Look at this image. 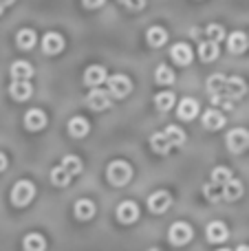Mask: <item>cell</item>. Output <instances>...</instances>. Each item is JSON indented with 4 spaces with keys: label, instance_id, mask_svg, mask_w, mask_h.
I'll return each mask as SVG.
<instances>
[{
    "label": "cell",
    "instance_id": "cell-1",
    "mask_svg": "<svg viewBox=\"0 0 249 251\" xmlns=\"http://www.w3.org/2000/svg\"><path fill=\"white\" fill-rule=\"evenodd\" d=\"M106 178H108L110 185L124 187L132 178V165L128 163V161H124V159L110 161L108 168H106Z\"/></svg>",
    "mask_w": 249,
    "mask_h": 251
},
{
    "label": "cell",
    "instance_id": "cell-2",
    "mask_svg": "<svg viewBox=\"0 0 249 251\" xmlns=\"http://www.w3.org/2000/svg\"><path fill=\"white\" fill-rule=\"evenodd\" d=\"M33 196H35V185L31 181H26V178H22L11 190V203L16 207H25V205H29L33 201Z\"/></svg>",
    "mask_w": 249,
    "mask_h": 251
},
{
    "label": "cell",
    "instance_id": "cell-3",
    "mask_svg": "<svg viewBox=\"0 0 249 251\" xmlns=\"http://www.w3.org/2000/svg\"><path fill=\"white\" fill-rule=\"evenodd\" d=\"M106 84H108V93L113 97H117V100L128 97V95H130V91H132V79L128 77V75H124V73L110 75Z\"/></svg>",
    "mask_w": 249,
    "mask_h": 251
},
{
    "label": "cell",
    "instance_id": "cell-4",
    "mask_svg": "<svg viewBox=\"0 0 249 251\" xmlns=\"http://www.w3.org/2000/svg\"><path fill=\"white\" fill-rule=\"evenodd\" d=\"M194 231L192 227L188 225V223H174V225L170 227V231H168V240H170L174 247H183V245H188L190 240H192Z\"/></svg>",
    "mask_w": 249,
    "mask_h": 251
},
{
    "label": "cell",
    "instance_id": "cell-5",
    "mask_svg": "<svg viewBox=\"0 0 249 251\" xmlns=\"http://www.w3.org/2000/svg\"><path fill=\"white\" fill-rule=\"evenodd\" d=\"M227 148L234 154H241L249 148V130L245 128H234L227 132Z\"/></svg>",
    "mask_w": 249,
    "mask_h": 251
},
{
    "label": "cell",
    "instance_id": "cell-6",
    "mask_svg": "<svg viewBox=\"0 0 249 251\" xmlns=\"http://www.w3.org/2000/svg\"><path fill=\"white\" fill-rule=\"evenodd\" d=\"M86 104L91 110H106L113 104V95L108 91H101V88H93L86 97Z\"/></svg>",
    "mask_w": 249,
    "mask_h": 251
},
{
    "label": "cell",
    "instance_id": "cell-7",
    "mask_svg": "<svg viewBox=\"0 0 249 251\" xmlns=\"http://www.w3.org/2000/svg\"><path fill=\"white\" fill-rule=\"evenodd\" d=\"M108 82V73H106V69L101 64H91L86 69V73H84V84H86L88 88H100V84Z\"/></svg>",
    "mask_w": 249,
    "mask_h": 251
},
{
    "label": "cell",
    "instance_id": "cell-8",
    "mask_svg": "<svg viewBox=\"0 0 249 251\" xmlns=\"http://www.w3.org/2000/svg\"><path fill=\"white\" fill-rule=\"evenodd\" d=\"M170 205H172V196H170V192H166V190H159L148 196V209L152 214H163Z\"/></svg>",
    "mask_w": 249,
    "mask_h": 251
},
{
    "label": "cell",
    "instance_id": "cell-9",
    "mask_svg": "<svg viewBox=\"0 0 249 251\" xmlns=\"http://www.w3.org/2000/svg\"><path fill=\"white\" fill-rule=\"evenodd\" d=\"M139 218V205L135 201H124V203L117 205V221L124 223V225H130Z\"/></svg>",
    "mask_w": 249,
    "mask_h": 251
},
{
    "label": "cell",
    "instance_id": "cell-10",
    "mask_svg": "<svg viewBox=\"0 0 249 251\" xmlns=\"http://www.w3.org/2000/svg\"><path fill=\"white\" fill-rule=\"evenodd\" d=\"M47 113L44 110H40V108H31V110H26L25 113V128L26 130H42L44 126H47Z\"/></svg>",
    "mask_w": 249,
    "mask_h": 251
},
{
    "label": "cell",
    "instance_id": "cell-11",
    "mask_svg": "<svg viewBox=\"0 0 249 251\" xmlns=\"http://www.w3.org/2000/svg\"><path fill=\"white\" fill-rule=\"evenodd\" d=\"M9 73H11L13 82H29L33 77V66L25 60H16L11 64V69H9Z\"/></svg>",
    "mask_w": 249,
    "mask_h": 251
},
{
    "label": "cell",
    "instance_id": "cell-12",
    "mask_svg": "<svg viewBox=\"0 0 249 251\" xmlns=\"http://www.w3.org/2000/svg\"><path fill=\"white\" fill-rule=\"evenodd\" d=\"M62 49H64V38L60 33H55V31H51V33H47L42 38V51L47 55H57Z\"/></svg>",
    "mask_w": 249,
    "mask_h": 251
},
{
    "label": "cell",
    "instance_id": "cell-13",
    "mask_svg": "<svg viewBox=\"0 0 249 251\" xmlns=\"http://www.w3.org/2000/svg\"><path fill=\"white\" fill-rule=\"evenodd\" d=\"M170 55H172V60H174L179 66H188L190 62H192L194 53H192V49H190V44H185V42H176L174 47L170 49Z\"/></svg>",
    "mask_w": 249,
    "mask_h": 251
},
{
    "label": "cell",
    "instance_id": "cell-14",
    "mask_svg": "<svg viewBox=\"0 0 249 251\" xmlns=\"http://www.w3.org/2000/svg\"><path fill=\"white\" fill-rule=\"evenodd\" d=\"M225 91H227V77L221 73H214L207 77V93L212 97H225Z\"/></svg>",
    "mask_w": 249,
    "mask_h": 251
},
{
    "label": "cell",
    "instance_id": "cell-15",
    "mask_svg": "<svg viewBox=\"0 0 249 251\" xmlns=\"http://www.w3.org/2000/svg\"><path fill=\"white\" fill-rule=\"evenodd\" d=\"M176 113H179V119H183V122H190V119H194L199 115V101L192 100V97H183V100L179 101V108H176Z\"/></svg>",
    "mask_w": 249,
    "mask_h": 251
},
{
    "label": "cell",
    "instance_id": "cell-16",
    "mask_svg": "<svg viewBox=\"0 0 249 251\" xmlns=\"http://www.w3.org/2000/svg\"><path fill=\"white\" fill-rule=\"evenodd\" d=\"M247 93V84L243 77H227V91H225V97L227 100H241Z\"/></svg>",
    "mask_w": 249,
    "mask_h": 251
},
{
    "label": "cell",
    "instance_id": "cell-17",
    "mask_svg": "<svg viewBox=\"0 0 249 251\" xmlns=\"http://www.w3.org/2000/svg\"><path fill=\"white\" fill-rule=\"evenodd\" d=\"M203 126H205L207 130H221L225 126V122H227V119H225V115L221 113V110H216V108H210V110H205V113H203Z\"/></svg>",
    "mask_w": 249,
    "mask_h": 251
},
{
    "label": "cell",
    "instance_id": "cell-18",
    "mask_svg": "<svg viewBox=\"0 0 249 251\" xmlns=\"http://www.w3.org/2000/svg\"><path fill=\"white\" fill-rule=\"evenodd\" d=\"M205 234H207V240H210V243H225L227 236H229V231H227V225H225V223L214 221V223L207 225Z\"/></svg>",
    "mask_w": 249,
    "mask_h": 251
},
{
    "label": "cell",
    "instance_id": "cell-19",
    "mask_svg": "<svg viewBox=\"0 0 249 251\" xmlns=\"http://www.w3.org/2000/svg\"><path fill=\"white\" fill-rule=\"evenodd\" d=\"M73 214L77 221H91V218L95 216V203L88 199H79L73 207Z\"/></svg>",
    "mask_w": 249,
    "mask_h": 251
},
{
    "label": "cell",
    "instance_id": "cell-20",
    "mask_svg": "<svg viewBox=\"0 0 249 251\" xmlns=\"http://www.w3.org/2000/svg\"><path fill=\"white\" fill-rule=\"evenodd\" d=\"M91 132V124H88V119H84V117H71V122H69V134L71 137H75V139H82V137H86V134Z\"/></svg>",
    "mask_w": 249,
    "mask_h": 251
},
{
    "label": "cell",
    "instance_id": "cell-21",
    "mask_svg": "<svg viewBox=\"0 0 249 251\" xmlns=\"http://www.w3.org/2000/svg\"><path fill=\"white\" fill-rule=\"evenodd\" d=\"M150 148H152L157 154H168L174 146H172L170 139L166 137V132H154L152 137H150Z\"/></svg>",
    "mask_w": 249,
    "mask_h": 251
},
{
    "label": "cell",
    "instance_id": "cell-22",
    "mask_svg": "<svg viewBox=\"0 0 249 251\" xmlns=\"http://www.w3.org/2000/svg\"><path fill=\"white\" fill-rule=\"evenodd\" d=\"M9 93H11V97L16 101H25L33 95V86H31L29 82H13L11 86H9Z\"/></svg>",
    "mask_w": 249,
    "mask_h": 251
},
{
    "label": "cell",
    "instance_id": "cell-23",
    "mask_svg": "<svg viewBox=\"0 0 249 251\" xmlns=\"http://www.w3.org/2000/svg\"><path fill=\"white\" fill-rule=\"evenodd\" d=\"M35 31L33 29H29V26H25V29H20L18 31V35H16V44L22 49V51H29V49H33L35 47Z\"/></svg>",
    "mask_w": 249,
    "mask_h": 251
},
{
    "label": "cell",
    "instance_id": "cell-24",
    "mask_svg": "<svg viewBox=\"0 0 249 251\" xmlns=\"http://www.w3.org/2000/svg\"><path fill=\"white\" fill-rule=\"evenodd\" d=\"M146 42L150 47H163L168 42V31L163 26H150L148 33H146Z\"/></svg>",
    "mask_w": 249,
    "mask_h": 251
},
{
    "label": "cell",
    "instance_id": "cell-25",
    "mask_svg": "<svg viewBox=\"0 0 249 251\" xmlns=\"http://www.w3.org/2000/svg\"><path fill=\"white\" fill-rule=\"evenodd\" d=\"M199 57L203 62H214L219 57V44L212 42V40H205V42L199 44Z\"/></svg>",
    "mask_w": 249,
    "mask_h": 251
},
{
    "label": "cell",
    "instance_id": "cell-26",
    "mask_svg": "<svg viewBox=\"0 0 249 251\" xmlns=\"http://www.w3.org/2000/svg\"><path fill=\"white\" fill-rule=\"evenodd\" d=\"M176 97L172 91H161L154 95V106H157V110H161V113H168V110L174 106Z\"/></svg>",
    "mask_w": 249,
    "mask_h": 251
},
{
    "label": "cell",
    "instance_id": "cell-27",
    "mask_svg": "<svg viewBox=\"0 0 249 251\" xmlns=\"http://www.w3.org/2000/svg\"><path fill=\"white\" fill-rule=\"evenodd\" d=\"M22 247L25 251H44L47 249V240L42 234H26L22 240Z\"/></svg>",
    "mask_w": 249,
    "mask_h": 251
},
{
    "label": "cell",
    "instance_id": "cell-28",
    "mask_svg": "<svg viewBox=\"0 0 249 251\" xmlns=\"http://www.w3.org/2000/svg\"><path fill=\"white\" fill-rule=\"evenodd\" d=\"M247 44H249V40L243 31H234V33L227 38V47L232 53H243L247 49Z\"/></svg>",
    "mask_w": 249,
    "mask_h": 251
},
{
    "label": "cell",
    "instance_id": "cell-29",
    "mask_svg": "<svg viewBox=\"0 0 249 251\" xmlns=\"http://www.w3.org/2000/svg\"><path fill=\"white\" fill-rule=\"evenodd\" d=\"M232 178H234L232 170L225 168V165H219V168L212 170V181L210 183H214V185H219V187H225L229 181H232Z\"/></svg>",
    "mask_w": 249,
    "mask_h": 251
},
{
    "label": "cell",
    "instance_id": "cell-30",
    "mask_svg": "<svg viewBox=\"0 0 249 251\" xmlns=\"http://www.w3.org/2000/svg\"><path fill=\"white\" fill-rule=\"evenodd\" d=\"M243 183L238 181V178H232V181L227 183V185L223 187V199L225 201H238L243 196Z\"/></svg>",
    "mask_w": 249,
    "mask_h": 251
},
{
    "label": "cell",
    "instance_id": "cell-31",
    "mask_svg": "<svg viewBox=\"0 0 249 251\" xmlns=\"http://www.w3.org/2000/svg\"><path fill=\"white\" fill-rule=\"evenodd\" d=\"M71 174L66 172L64 168H62V165H55V168L51 170V183L53 185H57V187H66L71 183Z\"/></svg>",
    "mask_w": 249,
    "mask_h": 251
},
{
    "label": "cell",
    "instance_id": "cell-32",
    "mask_svg": "<svg viewBox=\"0 0 249 251\" xmlns=\"http://www.w3.org/2000/svg\"><path fill=\"white\" fill-rule=\"evenodd\" d=\"M60 165L71 174V176H77V174L82 172V161H79L77 156H73V154H66L64 159L60 161Z\"/></svg>",
    "mask_w": 249,
    "mask_h": 251
},
{
    "label": "cell",
    "instance_id": "cell-33",
    "mask_svg": "<svg viewBox=\"0 0 249 251\" xmlns=\"http://www.w3.org/2000/svg\"><path fill=\"white\" fill-rule=\"evenodd\" d=\"M154 79H157V84L168 86V84L174 82V71H172L170 66H166V64H159L157 71H154Z\"/></svg>",
    "mask_w": 249,
    "mask_h": 251
},
{
    "label": "cell",
    "instance_id": "cell-34",
    "mask_svg": "<svg viewBox=\"0 0 249 251\" xmlns=\"http://www.w3.org/2000/svg\"><path fill=\"white\" fill-rule=\"evenodd\" d=\"M163 132H166V137L170 139L172 146H183V143H185V132L179 128V126L172 124V126H168V128L163 130Z\"/></svg>",
    "mask_w": 249,
    "mask_h": 251
},
{
    "label": "cell",
    "instance_id": "cell-35",
    "mask_svg": "<svg viewBox=\"0 0 249 251\" xmlns=\"http://www.w3.org/2000/svg\"><path fill=\"white\" fill-rule=\"evenodd\" d=\"M203 194H205V199H207V201L216 203V201L223 199V187L214 185V183H207V185H203Z\"/></svg>",
    "mask_w": 249,
    "mask_h": 251
},
{
    "label": "cell",
    "instance_id": "cell-36",
    "mask_svg": "<svg viewBox=\"0 0 249 251\" xmlns=\"http://www.w3.org/2000/svg\"><path fill=\"white\" fill-rule=\"evenodd\" d=\"M205 35H207V40H212V42H216V44H219L221 40L225 38V29H223V26H221V25H214V22H212V25H207Z\"/></svg>",
    "mask_w": 249,
    "mask_h": 251
},
{
    "label": "cell",
    "instance_id": "cell-37",
    "mask_svg": "<svg viewBox=\"0 0 249 251\" xmlns=\"http://www.w3.org/2000/svg\"><path fill=\"white\" fill-rule=\"evenodd\" d=\"M119 2L126 9H130V11H141L146 7V0H119Z\"/></svg>",
    "mask_w": 249,
    "mask_h": 251
},
{
    "label": "cell",
    "instance_id": "cell-38",
    "mask_svg": "<svg viewBox=\"0 0 249 251\" xmlns=\"http://www.w3.org/2000/svg\"><path fill=\"white\" fill-rule=\"evenodd\" d=\"M82 2H84V7L86 9H97V7H101L106 0H82Z\"/></svg>",
    "mask_w": 249,
    "mask_h": 251
},
{
    "label": "cell",
    "instance_id": "cell-39",
    "mask_svg": "<svg viewBox=\"0 0 249 251\" xmlns=\"http://www.w3.org/2000/svg\"><path fill=\"white\" fill-rule=\"evenodd\" d=\"M16 0H0V16H2V11L9 7V4H13Z\"/></svg>",
    "mask_w": 249,
    "mask_h": 251
},
{
    "label": "cell",
    "instance_id": "cell-40",
    "mask_svg": "<svg viewBox=\"0 0 249 251\" xmlns=\"http://www.w3.org/2000/svg\"><path fill=\"white\" fill-rule=\"evenodd\" d=\"M4 168H7V156H4L2 152H0V172H2Z\"/></svg>",
    "mask_w": 249,
    "mask_h": 251
},
{
    "label": "cell",
    "instance_id": "cell-41",
    "mask_svg": "<svg viewBox=\"0 0 249 251\" xmlns=\"http://www.w3.org/2000/svg\"><path fill=\"white\" fill-rule=\"evenodd\" d=\"M236 251H249V245H241V247H238Z\"/></svg>",
    "mask_w": 249,
    "mask_h": 251
},
{
    "label": "cell",
    "instance_id": "cell-42",
    "mask_svg": "<svg viewBox=\"0 0 249 251\" xmlns=\"http://www.w3.org/2000/svg\"><path fill=\"white\" fill-rule=\"evenodd\" d=\"M148 251H159V249H157V247H152V249H148Z\"/></svg>",
    "mask_w": 249,
    "mask_h": 251
},
{
    "label": "cell",
    "instance_id": "cell-43",
    "mask_svg": "<svg viewBox=\"0 0 249 251\" xmlns=\"http://www.w3.org/2000/svg\"><path fill=\"white\" fill-rule=\"evenodd\" d=\"M219 251H229V249H219Z\"/></svg>",
    "mask_w": 249,
    "mask_h": 251
}]
</instances>
